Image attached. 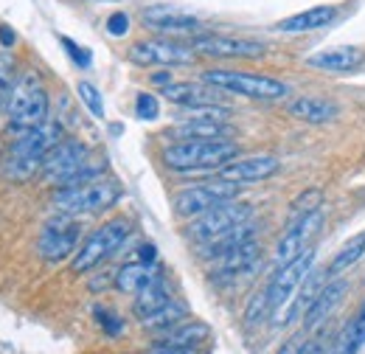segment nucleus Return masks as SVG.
Instances as JSON below:
<instances>
[{"mask_svg":"<svg viewBox=\"0 0 365 354\" xmlns=\"http://www.w3.org/2000/svg\"><path fill=\"white\" fill-rule=\"evenodd\" d=\"M104 169H107V161L93 158L88 146L79 141H59L43 161V177L56 188L96 180L104 175Z\"/></svg>","mask_w":365,"mask_h":354,"instance_id":"nucleus-1","label":"nucleus"},{"mask_svg":"<svg viewBox=\"0 0 365 354\" xmlns=\"http://www.w3.org/2000/svg\"><path fill=\"white\" fill-rule=\"evenodd\" d=\"M59 141H62V124H56V121H46L34 130H23L9 146L6 175L14 180H29L31 175L43 172L46 155Z\"/></svg>","mask_w":365,"mask_h":354,"instance_id":"nucleus-2","label":"nucleus"},{"mask_svg":"<svg viewBox=\"0 0 365 354\" xmlns=\"http://www.w3.org/2000/svg\"><path fill=\"white\" fill-rule=\"evenodd\" d=\"M48 110H51V98L43 85V76L31 68L17 74L14 88L6 104V116H9V127L23 133V130H34L48 121Z\"/></svg>","mask_w":365,"mask_h":354,"instance_id":"nucleus-3","label":"nucleus"},{"mask_svg":"<svg viewBox=\"0 0 365 354\" xmlns=\"http://www.w3.org/2000/svg\"><path fill=\"white\" fill-rule=\"evenodd\" d=\"M121 183L113 177H96L79 186H68V188H56L51 206L59 214H71V217H82V214H98L113 208L121 200Z\"/></svg>","mask_w":365,"mask_h":354,"instance_id":"nucleus-4","label":"nucleus"},{"mask_svg":"<svg viewBox=\"0 0 365 354\" xmlns=\"http://www.w3.org/2000/svg\"><path fill=\"white\" fill-rule=\"evenodd\" d=\"M160 158L175 172H220L225 163L239 158V146L230 141H178L166 146Z\"/></svg>","mask_w":365,"mask_h":354,"instance_id":"nucleus-5","label":"nucleus"},{"mask_svg":"<svg viewBox=\"0 0 365 354\" xmlns=\"http://www.w3.org/2000/svg\"><path fill=\"white\" fill-rule=\"evenodd\" d=\"M202 82L220 88L222 93L256 98V101H278L289 93V88L273 76H259V74H245V71H222V68L202 71Z\"/></svg>","mask_w":365,"mask_h":354,"instance_id":"nucleus-6","label":"nucleus"},{"mask_svg":"<svg viewBox=\"0 0 365 354\" xmlns=\"http://www.w3.org/2000/svg\"><path fill=\"white\" fill-rule=\"evenodd\" d=\"M130 222L127 220H110L104 225H98L91 236L79 245L73 262H71V270L73 273H91L93 267L104 265L113 253H118L124 248V242L130 239Z\"/></svg>","mask_w":365,"mask_h":354,"instance_id":"nucleus-7","label":"nucleus"},{"mask_svg":"<svg viewBox=\"0 0 365 354\" xmlns=\"http://www.w3.org/2000/svg\"><path fill=\"white\" fill-rule=\"evenodd\" d=\"M79 242H82V222L71 214H59L43 225L40 239H37V253L48 265H59L76 256Z\"/></svg>","mask_w":365,"mask_h":354,"instance_id":"nucleus-8","label":"nucleus"},{"mask_svg":"<svg viewBox=\"0 0 365 354\" xmlns=\"http://www.w3.org/2000/svg\"><path fill=\"white\" fill-rule=\"evenodd\" d=\"M127 56L138 68H180L194 65L200 54L191 48V43H180L175 37H152L133 45Z\"/></svg>","mask_w":365,"mask_h":354,"instance_id":"nucleus-9","label":"nucleus"},{"mask_svg":"<svg viewBox=\"0 0 365 354\" xmlns=\"http://www.w3.org/2000/svg\"><path fill=\"white\" fill-rule=\"evenodd\" d=\"M236 194H239V183H230V180L217 175L214 180H205L200 186L178 191L175 194V214L185 217V220H194V217L217 208L220 203L236 200Z\"/></svg>","mask_w":365,"mask_h":354,"instance_id":"nucleus-10","label":"nucleus"},{"mask_svg":"<svg viewBox=\"0 0 365 354\" xmlns=\"http://www.w3.org/2000/svg\"><path fill=\"white\" fill-rule=\"evenodd\" d=\"M253 214V206L250 203H242V200H228V203H220L217 208L194 217L188 225V236L197 242V245H205L222 233H228L230 228L242 225V222L250 220Z\"/></svg>","mask_w":365,"mask_h":354,"instance_id":"nucleus-11","label":"nucleus"},{"mask_svg":"<svg viewBox=\"0 0 365 354\" xmlns=\"http://www.w3.org/2000/svg\"><path fill=\"white\" fill-rule=\"evenodd\" d=\"M230 110L222 104H214V107H200V110H191L188 118H182L180 124H175L169 135L178 138V141H225L233 130L228 124Z\"/></svg>","mask_w":365,"mask_h":354,"instance_id":"nucleus-12","label":"nucleus"},{"mask_svg":"<svg viewBox=\"0 0 365 354\" xmlns=\"http://www.w3.org/2000/svg\"><path fill=\"white\" fill-rule=\"evenodd\" d=\"M312 265H315V251L309 248L307 253H301V256H298V259H292L289 265H281L278 270H275L273 278H270V284L264 287L273 312L289 307V301H292V298H295V293L301 290L304 278L312 273Z\"/></svg>","mask_w":365,"mask_h":354,"instance_id":"nucleus-13","label":"nucleus"},{"mask_svg":"<svg viewBox=\"0 0 365 354\" xmlns=\"http://www.w3.org/2000/svg\"><path fill=\"white\" fill-rule=\"evenodd\" d=\"M191 48L202 56L214 59H262L264 45L245 37H230V34H197L191 37Z\"/></svg>","mask_w":365,"mask_h":354,"instance_id":"nucleus-14","label":"nucleus"},{"mask_svg":"<svg viewBox=\"0 0 365 354\" xmlns=\"http://www.w3.org/2000/svg\"><path fill=\"white\" fill-rule=\"evenodd\" d=\"M140 23L160 34V37H178V34H202V20L182 11V9H175V6H149L140 11Z\"/></svg>","mask_w":365,"mask_h":354,"instance_id":"nucleus-15","label":"nucleus"},{"mask_svg":"<svg viewBox=\"0 0 365 354\" xmlns=\"http://www.w3.org/2000/svg\"><path fill=\"white\" fill-rule=\"evenodd\" d=\"M320 228H323V214L320 211L304 217V220L292 222V225H287L284 236L275 245V267L289 265L292 259H298L301 253H307L312 248V239L320 233Z\"/></svg>","mask_w":365,"mask_h":354,"instance_id":"nucleus-16","label":"nucleus"},{"mask_svg":"<svg viewBox=\"0 0 365 354\" xmlns=\"http://www.w3.org/2000/svg\"><path fill=\"white\" fill-rule=\"evenodd\" d=\"M281 169V161L273 155H250V158H233L220 169V177H225L230 183L247 186V183H262L267 177H273Z\"/></svg>","mask_w":365,"mask_h":354,"instance_id":"nucleus-17","label":"nucleus"},{"mask_svg":"<svg viewBox=\"0 0 365 354\" xmlns=\"http://www.w3.org/2000/svg\"><path fill=\"white\" fill-rule=\"evenodd\" d=\"M163 96L188 110H200V107H214L222 101V90L208 85V82H172L163 88Z\"/></svg>","mask_w":365,"mask_h":354,"instance_id":"nucleus-18","label":"nucleus"},{"mask_svg":"<svg viewBox=\"0 0 365 354\" xmlns=\"http://www.w3.org/2000/svg\"><path fill=\"white\" fill-rule=\"evenodd\" d=\"M346 293H349V281H346V278L326 281V287L320 290V295L315 298V304H312V307L307 310V315H304V329H307V332L320 329V326L337 312V307L343 304Z\"/></svg>","mask_w":365,"mask_h":354,"instance_id":"nucleus-19","label":"nucleus"},{"mask_svg":"<svg viewBox=\"0 0 365 354\" xmlns=\"http://www.w3.org/2000/svg\"><path fill=\"white\" fill-rule=\"evenodd\" d=\"M363 62L365 51L363 48H354V45H337V48H326V51H318V54L307 56L309 68L326 71V74H351Z\"/></svg>","mask_w":365,"mask_h":354,"instance_id":"nucleus-20","label":"nucleus"},{"mask_svg":"<svg viewBox=\"0 0 365 354\" xmlns=\"http://www.w3.org/2000/svg\"><path fill=\"white\" fill-rule=\"evenodd\" d=\"M337 14H340V6L337 3H320V6H312V9H304L298 14L284 17L275 29L284 31V34H307V31L326 29Z\"/></svg>","mask_w":365,"mask_h":354,"instance_id":"nucleus-21","label":"nucleus"},{"mask_svg":"<svg viewBox=\"0 0 365 354\" xmlns=\"http://www.w3.org/2000/svg\"><path fill=\"white\" fill-rule=\"evenodd\" d=\"M287 113L304 124H329L337 118V104L326 96H315V93H304L298 98H292L287 104Z\"/></svg>","mask_w":365,"mask_h":354,"instance_id":"nucleus-22","label":"nucleus"},{"mask_svg":"<svg viewBox=\"0 0 365 354\" xmlns=\"http://www.w3.org/2000/svg\"><path fill=\"white\" fill-rule=\"evenodd\" d=\"M259 256H262V248L256 242H245L239 245L236 251H230L225 256L214 259V278H236V275H247L253 267L259 265Z\"/></svg>","mask_w":365,"mask_h":354,"instance_id":"nucleus-23","label":"nucleus"},{"mask_svg":"<svg viewBox=\"0 0 365 354\" xmlns=\"http://www.w3.org/2000/svg\"><path fill=\"white\" fill-rule=\"evenodd\" d=\"M160 273L155 270V265H146V262H127L121 270L113 273V284L118 293H127V295H138L143 287H149Z\"/></svg>","mask_w":365,"mask_h":354,"instance_id":"nucleus-24","label":"nucleus"},{"mask_svg":"<svg viewBox=\"0 0 365 354\" xmlns=\"http://www.w3.org/2000/svg\"><path fill=\"white\" fill-rule=\"evenodd\" d=\"M253 236H256V225L247 220V222H242V225H236V228H230L228 233H222V236H217V239L200 245V248H202V256H208V259H220V256H225V253H230V251H236L239 245L253 242Z\"/></svg>","mask_w":365,"mask_h":354,"instance_id":"nucleus-25","label":"nucleus"},{"mask_svg":"<svg viewBox=\"0 0 365 354\" xmlns=\"http://www.w3.org/2000/svg\"><path fill=\"white\" fill-rule=\"evenodd\" d=\"M166 304H172V293H169V284L158 275L149 287H143V290L135 295V301H133V312L138 315V320H143V318L155 315L158 310H163Z\"/></svg>","mask_w":365,"mask_h":354,"instance_id":"nucleus-26","label":"nucleus"},{"mask_svg":"<svg viewBox=\"0 0 365 354\" xmlns=\"http://www.w3.org/2000/svg\"><path fill=\"white\" fill-rule=\"evenodd\" d=\"M326 284H323V275H320L318 270H312L307 278H304V284H301V293H295L298 298H292L289 301V310H287V318H281V323H292L295 318H304L307 310L315 304V298L320 295V290H323Z\"/></svg>","mask_w":365,"mask_h":354,"instance_id":"nucleus-27","label":"nucleus"},{"mask_svg":"<svg viewBox=\"0 0 365 354\" xmlns=\"http://www.w3.org/2000/svg\"><path fill=\"white\" fill-rule=\"evenodd\" d=\"M211 338V326L202 323V320H191V323H180L169 332H163V340L166 346H188V349H197L200 343H205Z\"/></svg>","mask_w":365,"mask_h":354,"instance_id":"nucleus-28","label":"nucleus"},{"mask_svg":"<svg viewBox=\"0 0 365 354\" xmlns=\"http://www.w3.org/2000/svg\"><path fill=\"white\" fill-rule=\"evenodd\" d=\"M363 256H365V233H357V236H351V239H349V242L334 253V259L329 262V267H326L329 278L343 275L346 270H351V267L357 265Z\"/></svg>","mask_w":365,"mask_h":354,"instance_id":"nucleus-29","label":"nucleus"},{"mask_svg":"<svg viewBox=\"0 0 365 354\" xmlns=\"http://www.w3.org/2000/svg\"><path fill=\"white\" fill-rule=\"evenodd\" d=\"M185 315H188L185 307L178 304V301H172V304H166L163 310H158L155 315L143 318V320H140V326H143V329H152V332H169V329L180 326Z\"/></svg>","mask_w":365,"mask_h":354,"instance_id":"nucleus-30","label":"nucleus"},{"mask_svg":"<svg viewBox=\"0 0 365 354\" xmlns=\"http://www.w3.org/2000/svg\"><path fill=\"white\" fill-rule=\"evenodd\" d=\"M320 206H323V191H320V188H307V191H301V194L289 203L287 225H292V222L304 220V217H309V214L320 211Z\"/></svg>","mask_w":365,"mask_h":354,"instance_id":"nucleus-31","label":"nucleus"},{"mask_svg":"<svg viewBox=\"0 0 365 354\" xmlns=\"http://www.w3.org/2000/svg\"><path fill=\"white\" fill-rule=\"evenodd\" d=\"M270 315H273V307H270L267 290H262V293H256V295L250 298V304H247V310H245V323H247V326H256V323H262V320L270 318Z\"/></svg>","mask_w":365,"mask_h":354,"instance_id":"nucleus-32","label":"nucleus"},{"mask_svg":"<svg viewBox=\"0 0 365 354\" xmlns=\"http://www.w3.org/2000/svg\"><path fill=\"white\" fill-rule=\"evenodd\" d=\"M14 59L9 54H0V110H6L9 104V96L14 88Z\"/></svg>","mask_w":365,"mask_h":354,"instance_id":"nucleus-33","label":"nucleus"},{"mask_svg":"<svg viewBox=\"0 0 365 354\" xmlns=\"http://www.w3.org/2000/svg\"><path fill=\"white\" fill-rule=\"evenodd\" d=\"M76 93H79V98L85 101V107L91 110L96 118H104V98H101V93H98L96 85H91V82H79V85H76Z\"/></svg>","mask_w":365,"mask_h":354,"instance_id":"nucleus-34","label":"nucleus"},{"mask_svg":"<svg viewBox=\"0 0 365 354\" xmlns=\"http://www.w3.org/2000/svg\"><path fill=\"white\" fill-rule=\"evenodd\" d=\"M343 338H346V343H349V349L357 354L360 349L365 346V310L346 326V332H343Z\"/></svg>","mask_w":365,"mask_h":354,"instance_id":"nucleus-35","label":"nucleus"},{"mask_svg":"<svg viewBox=\"0 0 365 354\" xmlns=\"http://www.w3.org/2000/svg\"><path fill=\"white\" fill-rule=\"evenodd\" d=\"M135 116L140 118V121H155V118L160 116V104H158L155 93H138Z\"/></svg>","mask_w":365,"mask_h":354,"instance_id":"nucleus-36","label":"nucleus"},{"mask_svg":"<svg viewBox=\"0 0 365 354\" xmlns=\"http://www.w3.org/2000/svg\"><path fill=\"white\" fill-rule=\"evenodd\" d=\"M59 43L65 45V51H68V56L79 65V68H91V62H93V56H91V51H85L79 43H73L71 37H59Z\"/></svg>","mask_w":365,"mask_h":354,"instance_id":"nucleus-37","label":"nucleus"},{"mask_svg":"<svg viewBox=\"0 0 365 354\" xmlns=\"http://www.w3.org/2000/svg\"><path fill=\"white\" fill-rule=\"evenodd\" d=\"M96 320H98V323H101V329H104V332H107V335H118V332H121V329H124V320H121V318H118V315H115V312H110V310H101V307H98V310H96Z\"/></svg>","mask_w":365,"mask_h":354,"instance_id":"nucleus-38","label":"nucleus"},{"mask_svg":"<svg viewBox=\"0 0 365 354\" xmlns=\"http://www.w3.org/2000/svg\"><path fill=\"white\" fill-rule=\"evenodd\" d=\"M127 31H130V14H127V11H113V14L107 17V34L124 37Z\"/></svg>","mask_w":365,"mask_h":354,"instance_id":"nucleus-39","label":"nucleus"},{"mask_svg":"<svg viewBox=\"0 0 365 354\" xmlns=\"http://www.w3.org/2000/svg\"><path fill=\"white\" fill-rule=\"evenodd\" d=\"M149 354H200L197 349H188V346H166V343H160V346H155Z\"/></svg>","mask_w":365,"mask_h":354,"instance_id":"nucleus-40","label":"nucleus"},{"mask_svg":"<svg viewBox=\"0 0 365 354\" xmlns=\"http://www.w3.org/2000/svg\"><path fill=\"white\" fill-rule=\"evenodd\" d=\"M155 259H158V251H155V245H140V248H138V259H135V262L155 265Z\"/></svg>","mask_w":365,"mask_h":354,"instance_id":"nucleus-41","label":"nucleus"},{"mask_svg":"<svg viewBox=\"0 0 365 354\" xmlns=\"http://www.w3.org/2000/svg\"><path fill=\"white\" fill-rule=\"evenodd\" d=\"M0 45L3 48H11L14 45V31L9 26H0Z\"/></svg>","mask_w":365,"mask_h":354,"instance_id":"nucleus-42","label":"nucleus"},{"mask_svg":"<svg viewBox=\"0 0 365 354\" xmlns=\"http://www.w3.org/2000/svg\"><path fill=\"white\" fill-rule=\"evenodd\" d=\"M275 354H301V343H298V338H292V340H287L281 349Z\"/></svg>","mask_w":365,"mask_h":354,"instance_id":"nucleus-43","label":"nucleus"},{"mask_svg":"<svg viewBox=\"0 0 365 354\" xmlns=\"http://www.w3.org/2000/svg\"><path fill=\"white\" fill-rule=\"evenodd\" d=\"M301 354H323V346H320L318 340H312V343L301 346Z\"/></svg>","mask_w":365,"mask_h":354,"instance_id":"nucleus-44","label":"nucleus"},{"mask_svg":"<svg viewBox=\"0 0 365 354\" xmlns=\"http://www.w3.org/2000/svg\"><path fill=\"white\" fill-rule=\"evenodd\" d=\"M93 3H113V0H93Z\"/></svg>","mask_w":365,"mask_h":354,"instance_id":"nucleus-45","label":"nucleus"}]
</instances>
